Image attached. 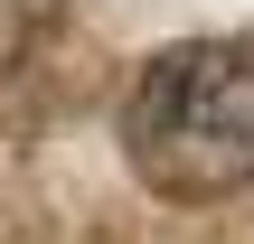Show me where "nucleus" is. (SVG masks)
Masks as SVG:
<instances>
[{"label":"nucleus","instance_id":"1","mask_svg":"<svg viewBox=\"0 0 254 244\" xmlns=\"http://www.w3.org/2000/svg\"><path fill=\"white\" fill-rule=\"evenodd\" d=\"M123 160L170 207H217L254 188V38L160 47L123 94Z\"/></svg>","mask_w":254,"mask_h":244}]
</instances>
